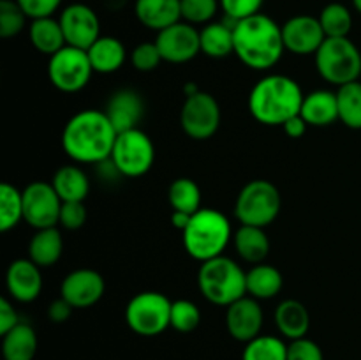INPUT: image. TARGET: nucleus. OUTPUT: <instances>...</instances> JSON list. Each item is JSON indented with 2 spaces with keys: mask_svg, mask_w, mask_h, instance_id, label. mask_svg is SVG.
Segmentation results:
<instances>
[{
  "mask_svg": "<svg viewBox=\"0 0 361 360\" xmlns=\"http://www.w3.org/2000/svg\"><path fill=\"white\" fill-rule=\"evenodd\" d=\"M263 309L254 296H242L226 309V328L238 342H249L261 334Z\"/></svg>",
  "mask_w": 361,
  "mask_h": 360,
  "instance_id": "17",
  "label": "nucleus"
},
{
  "mask_svg": "<svg viewBox=\"0 0 361 360\" xmlns=\"http://www.w3.org/2000/svg\"><path fill=\"white\" fill-rule=\"evenodd\" d=\"M183 247L197 261H208L222 256L233 240L229 219L217 208H200L183 229Z\"/></svg>",
  "mask_w": 361,
  "mask_h": 360,
  "instance_id": "4",
  "label": "nucleus"
},
{
  "mask_svg": "<svg viewBox=\"0 0 361 360\" xmlns=\"http://www.w3.org/2000/svg\"><path fill=\"white\" fill-rule=\"evenodd\" d=\"M67 46L88 49L101 37V20L94 7L83 2H73L59 14Z\"/></svg>",
  "mask_w": 361,
  "mask_h": 360,
  "instance_id": "13",
  "label": "nucleus"
},
{
  "mask_svg": "<svg viewBox=\"0 0 361 360\" xmlns=\"http://www.w3.org/2000/svg\"><path fill=\"white\" fill-rule=\"evenodd\" d=\"M18 6L23 9L28 20H37V18L55 16L56 11H60L63 0H16Z\"/></svg>",
  "mask_w": 361,
  "mask_h": 360,
  "instance_id": "43",
  "label": "nucleus"
},
{
  "mask_svg": "<svg viewBox=\"0 0 361 360\" xmlns=\"http://www.w3.org/2000/svg\"><path fill=\"white\" fill-rule=\"evenodd\" d=\"M282 39H284L286 52L307 56L316 55L326 35L321 27L319 18L310 14H296L282 25Z\"/></svg>",
  "mask_w": 361,
  "mask_h": 360,
  "instance_id": "15",
  "label": "nucleus"
},
{
  "mask_svg": "<svg viewBox=\"0 0 361 360\" xmlns=\"http://www.w3.org/2000/svg\"><path fill=\"white\" fill-rule=\"evenodd\" d=\"M28 16L16 0H0V35L4 39L16 37L27 27Z\"/></svg>",
  "mask_w": 361,
  "mask_h": 360,
  "instance_id": "38",
  "label": "nucleus"
},
{
  "mask_svg": "<svg viewBox=\"0 0 361 360\" xmlns=\"http://www.w3.org/2000/svg\"><path fill=\"white\" fill-rule=\"evenodd\" d=\"M288 360H324V355L316 341L302 337L288 344Z\"/></svg>",
  "mask_w": 361,
  "mask_h": 360,
  "instance_id": "41",
  "label": "nucleus"
},
{
  "mask_svg": "<svg viewBox=\"0 0 361 360\" xmlns=\"http://www.w3.org/2000/svg\"><path fill=\"white\" fill-rule=\"evenodd\" d=\"M85 222H87L85 201H63L59 224H62L66 229H80Z\"/></svg>",
  "mask_w": 361,
  "mask_h": 360,
  "instance_id": "42",
  "label": "nucleus"
},
{
  "mask_svg": "<svg viewBox=\"0 0 361 360\" xmlns=\"http://www.w3.org/2000/svg\"><path fill=\"white\" fill-rule=\"evenodd\" d=\"M23 221L32 228L44 229L59 224L62 203L51 182H32L23 191Z\"/></svg>",
  "mask_w": 361,
  "mask_h": 360,
  "instance_id": "12",
  "label": "nucleus"
},
{
  "mask_svg": "<svg viewBox=\"0 0 361 360\" xmlns=\"http://www.w3.org/2000/svg\"><path fill=\"white\" fill-rule=\"evenodd\" d=\"M28 39H30L32 46L39 53H44V55L49 56L55 55L63 46H67L59 18L55 16L30 20V25H28Z\"/></svg>",
  "mask_w": 361,
  "mask_h": 360,
  "instance_id": "28",
  "label": "nucleus"
},
{
  "mask_svg": "<svg viewBox=\"0 0 361 360\" xmlns=\"http://www.w3.org/2000/svg\"><path fill=\"white\" fill-rule=\"evenodd\" d=\"M94 74L87 49L63 46L49 56L48 78L55 88L66 94H74L85 88Z\"/></svg>",
  "mask_w": 361,
  "mask_h": 360,
  "instance_id": "10",
  "label": "nucleus"
},
{
  "mask_svg": "<svg viewBox=\"0 0 361 360\" xmlns=\"http://www.w3.org/2000/svg\"><path fill=\"white\" fill-rule=\"evenodd\" d=\"M162 60L169 64H185L196 59L201 53L200 28L187 21L180 20L178 23L157 32L155 37Z\"/></svg>",
  "mask_w": 361,
  "mask_h": 360,
  "instance_id": "14",
  "label": "nucleus"
},
{
  "mask_svg": "<svg viewBox=\"0 0 361 360\" xmlns=\"http://www.w3.org/2000/svg\"><path fill=\"white\" fill-rule=\"evenodd\" d=\"M134 16L145 28L161 32L182 20L180 0H134Z\"/></svg>",
  "mask_w": 361,
  "mask_h": 360,
  "instance_id": "20",
  "label": "nucleus"
},
{
  "mask_svg": "<svg viewBox=\"0 0 361 360\" xmlns=\"http://www.w3.org/2000/svg\"><path fill=\"white\" fill-rule=\"evenodd\" d=\"M168 200L173 210L192 215L201 208V189L192 179L182 176L171 182L168 189Z\"/></svg>",
  "mask_w": 361,
  "mask_h": 360,
  "instance_id": "31",
  "label": "nucleus"
},
{
  "mask_svg": "<svg viewBox=\"0 0 361 360\" xmlns=\"http://www.w3.org/2000/svg\"><path fill=\"white\" fill-rule=\"evenodd\" d=\"M284 52L282 25L268 14H254L235 23V55L250 69H271Z\"/></svg>",
  "mask_w": 361,
  "mask_h": 360,
  "instance_id": "2",
  "label": "nucleus"
},
{
  "mask_svg": "<svg viewBox=\"0 0 361 360\" xmlns=\"http://www.w3.org/2000/svg\"><path fill=\"white\" fill-rule=\"evenodd\" d=\"M242 360H288V344L277 335L259 334L245 342Z\"/></svg>",
  "mask_w": 361,
  "mask_h": 360,
  "instance_id": "35",
  "label": "nucleus"
},
{
  "mask_svg": "<svg viewBox=\"0 0 361 360\" xmlns=\"http://www.w3.org/2000/svg\"><path fill=\"white\" fill-rule=\"evenodd\" d=\"M118 133L104 112L81 109L67 120L62 131V148L78 164H101L111 157Z\"/></svg>",
  "mask_w": 361,
  "mask_h": 360,
  "instance_id": "1",
  "label": "nucleus"
},
{
  "mask_svg": "<svg viewBox=\"0 0 361 360\" xmlns=\"http://www.w3.org/2000/svg\"><path fill=\"white\" fill-rule=\"evenodd\" d=\"M104 113L116 133L136 129L145 115V101L140 92L133 88H120L108 99Z\"/></svg>",
  "mask_w": 361,
  "mask_h": 360,
  "instance_id": "19",
  "label": "nucleus"
},
{
  "mask_svg": "<svg viewBox=\"0 0 361 360\" xmlns=\"http://www.w3.org/2000/svg\"><path fill=\"white\" fill-rule=\"evenodd\" d=\"M282 127H284V133L288 134L289 138L298 140V138L305 136L307 129H309V124H307V120L303 119L302 115H295L291 116V119H289Z\"/></svg>",
  "mask_w": 361,
  "mask_h": 360,
  "instance_id": "46",
  "label": "nucleus"
},
{
  "mask_svg": "<svg viewBox=\"0 0 361 360\" xmlns=\"http://www.w3.org/2000/svg\"><path fill=\"white\" fill-rule=\"evenodd\" d=\"M180 4H182V20L194 27H204L215 21L214 18L221 11L219 0H180Z\"/></svg>",
  "mask_w": 361,
  "mask_h": 360,
  "instance_id": "36",
  "label": "nucleus"
},
{
  "mask_svg": "<svg viewBox=\"0 0 361 360\" xmlns=\"http://www.w3.org/2000/svg\"><path fill=\"white\" fill-rule=\"evenodd\" d=\"M221 106L208 92L187 95L180 109V126L183 133L197 141H204L217 133L221 126Z\"/></svg>",
  "mask_w": 361,
  "mask_h": 360,
  "instance_id": "11",
  "label": "nucleus"
},
{
  "mask_svg": "<svg viewBox=\"0 0 361 360\" xmlns=\"http://www.w3.org/2000/svg\"><path fill=\"white\" fill-rule=\"evenodd\" d=\"M300 115L312 127L331 126L338 120L337 92L319 88V90L305 94Z\"/></svg>",
  "mask_w": 361,
  "mask_h": 360,
  "instance_id": "21",
  "label": "nucleus"
},
{
  "mask_svg": "<svg viewBox=\"0 0 361 360\" xmlns=\"http://www.w3.org/2000/svg\"><path fill=\"white\" fill-rule=\"evenodd\" d=\"M201 323V311L192 300L180 299L171 306V327L176 332L189 334L194 332Z\"/></svg>",
  "mask_w": 361,
  "mask_h": 360,
  "instance_id": "37",
  "label": "nucleus"
},
{
  "mask_svg": "<svg viewBox=\"0 0 361 360\" xmlns=\"http://www.w3.org/2000/svg\"><path fill=\"white\" fill-rule=\"evenodd\" d=\"M305 94L298 81L286 74H267L249 94V112L264 126H284L300 115Z\"/></svg>",
  "mask_w": 361,
  "mask_h": 360,
  "instance_id": "3",
  "label": "nucleus"
},
{
  "mask_svg": "<svg viewBox=\"0 0 361 360\" xmlns=\"http://www.w3.org/2000/svg\"><path fill=\"white\" fill-rule=\"evenodd\" d=\"M51 186L62 201H85L90 193V180L83 168L76 164H66L55 172Z\"/></svg>",
  "mask_w": 361,
  "mask_h": 360,
  "instance_id": "27",
  "label": "nucleus"
},
{
  "mask_svg": "<svg viewBox=\"0 0 361 360\" xmlns=\"http://www.w3.org/2000/svg\"><path fill=\"white\" fill-rule=\"evenodd\" d=\"M284 277L274 265L257 263L247 272V295L256 300L274 299L281 293Z\"/></svg>",
  "mask_w": 361,
  "mask_h": 360,
  "instance_id": "30",
  "label": "nucleus"
},
{
  "mask_svg": "<svg viewBox=\"0 0 361 360\" xmlns=\"http://www.w3.org/2000/svg\"><path fill=\"white\" fill-rule=\"evenodd\" d=\"M197 286L208 302L228 307L247 295V272L233 258L222 254L201 263Z\"/></svg>",
  "mask_w": 361,
  "mask_h": 360,
  "instance_id": "5",
  "label": "nucleus"
},
{
  "mask_svg": "<svg viewBox=\"0 0 361 360\" xmlns=\"http://www.w3.org/2000/svg\"><path fill=\"white\" fill-rule=\"evenodd\" d=\"M63 253L62 233L56 226L44 229H35L34 236L28 242V258L41 268H48L60 260Z\"/></svg>",
  "mask_w": 361,
  "mask_h": 360,
  "instance_id": "26",
  "label": "nucleus"
},
{
  "mask_svg": "<svg viewBox=\"0 0 361 360\" xmlns=\"http://www.w3.org/2000/svg\"><path fill=\"white\" fill-rule=\"evenodd\" d=\"M37 353V334L32 325L20 321L13 330L2 335L4 360H34Z\"/></svg>",
  "mask_w": 361,
  "mask_h": 360,
  "instance_id": "29",
  "label": "nucleus"
},
{
  "mask_svg": "<svg viewBox=\"0 0 361 360\" xmlns=\"http://www.w3.org/2000/svg\"><path fill=\"white\" fill-rule=\"evenodd\" d=\"M274 320L282 337L289 339V341L307 337V332L310 328L309 311L300 300L295 299L282 300L275 309Z\"/></svg>",
  "mask_w": 361,
  "mask_h": 360,
  "instance_id": "23",
  "label": "nucleus"
},
{
  "mask_svg": "<svg viewBox=\"0 0 361 360\" xmlns=\"http://www.w3.org/2000/svg\"><path fill=\"white\" fill-rule=\"evenodd\" d=\"M337 101L338 120L349 129H361V81L338 87Z\"/></svg>",
  "mask_w": 361,
  "mask_h": 360,
  "instance_id": "32",
  "label": "nucleus"
},
{
  "mask_svg": "<svg viewBox=\"0 0 361 360\" xmlns=\"http://www.w3.org/2000/svg\"><path fill=\"white\" fill-rule=\"evenodd\" d=\"M233 246L236 254L247 263H264V258L270 253V239L264 233V228L257 226L240 224L233 233Z\"/></svg>",
  "mask_w": 361,
  "mask_h": 360,
  "instance_id": "25",
  "label": "nucleus"
},
{
  "mask_svg": "<svg viewBox=\"0 0 361 360\" xmlns=\"http://www.w3.org/2000/svg\"><path fill=\"white\" fill-rule=\"evenodd\" d=\"M161 62H164V60H162V55L155 41L140 42L130 52V64L140 73H152V71H155L161 66Z\"/></svg>",
  "mask_w": 361,
  "mask_h": 360,
  "instance_id": "39",
  "label": "nucleus"
},
{
  "mask_svg": "<svg viewBox=\"0 0 361 360\" xmlns=\"http://www.w3.org/2000/svg\"><path fill=\"white\" fill-rule=\"evenodd\" d=\"M219 2H221V11L224 16L236 23L254 14H259L264 0H219Z\"/></svg>",
  "mask_w": 361,
  "mask_h": 360,
  "instance_id": "40",
  "label": "nucleus"
},
{
  "mask_svg": "<svg viewBox=\"0 0 361 360\" xmlns=\"http://www.w3.org/2000/svg\"><path fill=\"white\" fill-rule=\"evenodd\" d=\"M317 18L326 37H349L353 28V13L345 4H326Z\"/></svg>",
  "mask_w": 361,
  "mask_h": 360,
  "instance_id": "33",
  "label": "nucleus"
},
{
  "mask_svg": "<svg viewBox=\"0 0 361 360\" xmlns=\"http://www.w3.org/2000/svg\"><path fill=\"white\" fill-rule=\"evenodd\" d=\"M353 2V7H355L356 13L361 14V0H351Z\"/></svg>",
  "mask_w": 361,
  "mask_h": 360,
  "instance_id": "48",
  "label": "nucleus"
},
{
  "mask_svg": "<svg viewBox=\"0 0 361 360\" xmlns=\"http://www.w3.org/2000/svg\"><path fill=\"white\" fill-rule=\"evenodd\" d=\"M6 286L11 299L16 302H34L42 289L41 267L30 258H20L9 265L6 272Z\"/></svg>",
  "mask_w": 361,
  "mask_h": 360,
  "instance_id": "18",
  "label": "nucleus"
},
{
  "mask_svg": "<svg viewBox=\"0 0 361 360\" xmlns=\"http://www.w3.org/2000/svg\"><path fill=\"white\" fill-rule=\"evenodd\" d=\"M194 215V214H192ZM192 215L190 214H185V212H178V210H173L171 214V222L173 226H175L176 229H180V232H183V229L189 226L190 219H192Z\"/></svg>",
  "mask_w": 361,
  "mask_h": 360,
  "instance_id": "47",
  "label": "nucleus"
},
{
  "mask_svg": "<svg viewBox=\"0 0 361 360\" xmlns=\"http://www.w3.org/2000/svg\"><path fill=\"white\" fill-rule=\"evenodd\" d=\"M23 219V193L13 184L4 182L0 186V232L16 228Z\"/></svg>",
  "mask_w": 361,
  "mask_h": 360,
  "instance_id": "34",
  "label": "nucleus"
},
{
  "mask_svg": "<svg viewBox=\"0 0 361 360\" xmlns=\"http://www.w3.org/2000/svg\"><path fill=\"white\" fill-rule=\"evenodd\" d=\"M104 277L94 268H76L63 277L60 296L74 309H88L104 296Z\"/></svg>",
  "mask_w": 361,
  "mask_h": 360,
  "instance_id": "16",
  "label": "nucleus"
},
{
  "mask_svg": "<svg viewBox=\"0 0 361 360\" xmlns=\"http://www.w3.org/2000/svg\"><path fill=\"white\" fill-rule=\"evenodd\" d=\"M18 323H20V316H18L11 300L0 299V335L13 330Z\"/></svg>",
  "mask_w": 361,
  "mask_h": 360,
  "instance_id": "44",
  "label": "nucleus"
},
{
  "mask_svg": "<svg viewBox=\"0 0 361 360\" xmlns=\"http://www.w3.org/2000/svg\"><path fill=\"white\" fill-rule=\"evenodd\" d=\"M73 309L74 307L71 306L66 299L60 296V299L53 300V302L49 304L48 318L53 321V323H66V321L71 318V314H73Z\"/></svg>",
  "mask_w": 361,
  "mask_h": 360,
  "instance_id": "45",
  "label": "nucleus"
},
{
  "mask_svg": "<svg viewBox=\"0 0 361 360\" xmlns=\"http://www.w3.org/2000/svg\"><path fill=\"white\" fill-rule=\"evenodd\" d=\"M314 59L317 73L328 83L342 87L358 81L361 52L349 37H326Z\"/></svg>",
  "mask_w": 361,
  "mask_h": 360,
  "instance_id": "6",
  "label": "nucleus"
},
{
  "mask_svg": "<svg viewBox=\"0 0 361 360\" xmlns=\"http://www.w3.org/2000/svg\"><path fill=\"white\" fill-rule=\"evenodd\" d=\"M201 53L210 59H226L235 53V21H212L200 28Z\"/></svg>",
  "mask_w": 361,
  "mask_h": 360,
  "instance_id": "22",
  "label": "nucleus"
},
{
  "mask_svg": "<svg viewBox=\"0 0 361 360\" xmlns=\"http://www.w3.org/2000/svg\"><path fill=\"white\" fill-rule=\"evenodd\" d=\"M94 73L111 74L116 73L127 60V49L118 37L101 35L90 48L87 49Z\"/></svg>",
  "mask_w": 361,
  "mask_h": 360,
  "instance_id": "24",
  "label": "nucleus"
},
{
  "mask_svg": "<svg viewBox=\"0 0 361 360\" xmlns=\"http://www.w3.org/2000/svg\"><path fill=\"white\" fill-rule=\"evenodd\" d=\"M171 306L164 293L141 292L127 304L126 321L134 334L155 337L171 327Z\"/></svg>",
  "mask_w": 361,
  "mask_h": 360,
  "instance_id": "8",
  "label": "nucleus"
},
{
  "mask_svg": "<svg viewBox=\"0 0 361 360\" xmlns=\"http://www.w3.org/2000/svg\"><path fill=\"white\" fill-rule=\"evenodd\" d=\"M113 164L122 176L136 179L150 172L155 161V147L152 138L140 127L118 133L113 147Z\"/></svg>",
  "mask_w": 361,
  "mask_h": 360,
  "instance_id": "9",
  "label": "nucleus"
},
{
  "mask_svg": "<svg viewBox=\"0 0 361 360\" xmlns=\"http://www.w3.org/2000/svg\"><path fill=\"white\" fill-rule=\"evenodd\" d=\"M282 196L270 180L256 179L242 187L235 201V215L240 224L267 228L279 217Z\"/></svg>",
  "mask_w": 361,
  "mask_h": 360,
  "instance_id": "7",
  "label": "nucleus"
}]
</instances>
